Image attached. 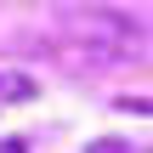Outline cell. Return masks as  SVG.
<instances>
[{
	"instance_id": "cell-1",
	"label": "cell",
	"mask_w": 153,
	"mask_h": 153,
	"mask_svg": "<svg viewBox=\"0 0 153 153\" xmlns=\"http://www.w3.org/2000/svg\"><path fill=\"white\" fill-rule=\"evenodd\" d=\"M62 45L74 62L85 68H108L119 57H131L136 45V23L125 11H108V6H91V11H62Z\"/></svg>"
},
{
	"instance_id": "cell-2",
	"label": "cell",
	"mask_w": 153,
	"mask_h": 153,
	"mask_svg": "<svg viewBox=\"0 0 153 153\" xmlns=\"http://www.w3.org/2000/svg\"><path fill=\"white\" fill-rule=\"evenodd\" d=\"M40 97V79L23 74V68H0V102H34Z\"/></svg>"
},
{
	"instance_id": "cell-3",
	"label": "cell",
	"mask_w": 153,
	"mask_h": 153,
	"mask_svg": "<svg viewBox=\"0 0 153 153\" xmlns=\"http://www.w3.org/2000/svg\"><path fill=\"white\" fill-rule=\"evenodd\" d=\"M114 108H125V114H153V97H119Z\"/></svg>"
},
{
	"instance_id": "cell-4",
	"label": "cell",
	"mask_w": 153,
	"mask_h": 153,
	"mask_svg": "<svg viewBox=\"0 0 153 153\" xmlns=\"http://www.w3.org/2000/svg\"><path fill=\"white\" fill-rule=\"evenodd\" d=\"M91 153H131L125 142H91Z\"/></svg>"
}]
</instances>
